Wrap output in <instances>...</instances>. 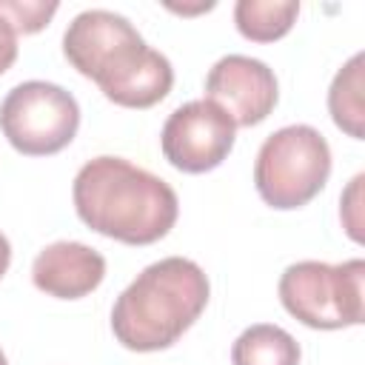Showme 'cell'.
I'll return each instance as SVG.
<instances>
[{
  "mask_svg": "<svg viewBox=\"0 0 365 365\" xmlns=\"http://www.w3.org/2000/svg\"><path fill=\"white\" fill-rule=\"evenodd\" d=\"M331 177V148L314 125H285L265 137L254 163V185L265 205L294 211L308 205Z\"/></svg>",
  "mask_w": 365,
  "mask_h": 365,
  "instance_id": "cell-4",
  "label": "cell"
},
{
  "mask_svg": "<svg viewBox=\"0 0 365 365\" xmlns=\"http://www.w3.org/2000/svg\"><path fill=\"white\" fill-rule=\"evenodd\" d=\"M208 277L185 257H165L145 265L111 308V331L128 351L171 348L205 311Z\"/></svg>",
  "mask_w": 365,
  "mask_h": 365,
  "instance_id": "cell-3",
  "label": "cell"
},
{
  "mask_svg": "<svg viewBox=\"0 0 365 365\" xmlns=\"http://www.w3.org/2000/svg\"><path fill=\"white\" fill-rule=\"evenodd\" d=\"M0 365H9V362H6V354H3V351H0Z\"/></svg>",
  "mask_w": 365,
  "mask_h": 365,
  "instance_id": "cell-15",
  "label": "cell"
},
{
  "mask_svg": "<svg viewBox=\"0 0 365 365\" xmlns=\"http://www.w3.org/2000/svg\"><path fill=\"white\" fill-rule=\"evenodd\" d=\"M80 128L77 100L46 80L14 86L0 103V131L14 151L26 157H48L63 151Z\"/></svg>",
  "mask_w": 365,
  "mask_h": 365,
  "instance_id": "cell-6",
  "label": "cell"
},
{
  "mask_svg": "<svg viewBox=\"0 0 365 365\" xmlns=\"http://www.w3.org/2000/svg\"><path fill=\"white\" fill-rule=\"evenodd\" d=\"M234 365H299L297 339L271 322H257L245 328L231 345Z\"/></svg>",
  "mask_w": 365,
  "mask_h": 365,
  "instance_id": "cell-10",
  "label": "cell"
},
{
  "mask_svg": "<svg viewBox=\"0 0 365 365\" xmlns=\"http://www.w3.org/2000/svg\"><path fill=\"white\" fill-rule=\"evenodd\" d=\"M106 277V259L100 251L83 242H51L31 262L34 285L57 299H80L91 294Z\"/></svg>",
  "mask_w": 365,
  "mask_h": 365,
  "instance_id": "cell-9",
  "label": "cell"
},
{
  "mask_svg": "<svg viewBox=\"0 0 365 365\" xmlns=\"http://www.w3.org/2000/svg\"><path fill=\"white\" fill-rule=\"evenodd\" d=\"M71 197L77 217L91 231L125 245L163 240L180 214L174 188L123 157L88 160L74 177Z\"/></svg>",
  "mask_w": 365,
  "mask_h": 365,
  "instance_id": "cell-2",
  "label": "cell"
},
{
  "mask_svg": "<svg viewBox=\"0 0 365 365\" xmlns=\"http://www.w3.org/2000/svg\"><path fill=\"white\" fill-rule=\"evenodd\" d=\"M362 51L354 54L334 77L328 91V111L348 137L362 140L365 137V103H362Z\"/></svg>",
  "mask_w": 365,
  "mask_h": 365,
  "instance_id": "cell-12",
  "label": "cell"
},
{
  "mask_svg": "<svg viewBox=\"0 0 365 365\" xmlns=\"http://www.w3.org/2000/svg\"><path fill=\"white\" fill-rule=\"evenodd\" d=\"M17 20L11 14V3L0 0V74H6L11 68V63L17 60Z\"/></svg>",
  "mask_w": 365,
  "mask_h": 365,
  "instance_id": "cell-13",
  "label": "cell"
},
{
  "mask_svg": "<svg viewBox=\"0 0 365 365\" xmlns=\"http://www.w3.org/2000/svg\"><path fill=\"white\" fill-rule=\"evenodd\" d=\"M277 97V77L257 57L225 54L211 66L205 77V100L222 108L234 125L251 128L262 123L274 111Z\"/></svg>",
  "mask_w": 365,
  "mask_h": 365,
  "instance_id": "cell-8",
  "label": "cell"
},
{
  "mask_svg": "<svg viewBox=\"0 0 365 365\" xmlns=\"http://www.w3.org/2000/svg\"><path fill=\"white\" fill-rule=\"evenodd\" d=\"M234 131L237 125L231 117L211 100H191L168 114L160 145L177 171L205 174L231 154Z\"/></svg>",
  "mask_w": 365,
  "mask_h": 365,
  "instance_id": "cell-7",
  "label": "cell"
},
{
  "mask_svg": "<svg viewBox=\"0 0 365 365\" xmlns=\"http://www.w3.org/2000/svg\"><path fill=\"white\" fill-rule=\"evenodd\" d=\"M362 279V259H345L339 265L302 259L282 271L279 302L294 319L317 331L359 325L365 317Z\"/></svg>",
  "mask_w": 365,
  "mask_h": 365,
  "instance_id": "cell-5",
  "label": "cell"
},
{
  "mask_svg": "<svg viewBox=\"0 0 365 365\" xmlns=\"http://www.w3.org/2000/svg\"><path fill=\"white\" fill-rule=\"evenodd\" d=\"M63 54L123 108H151L174 86L168 57L151 48L128 17L108 9L80 11L63 34Z\"/></svg>",
  "mask_w": 365,
  "mask_h": 365,
  "instance_id": "cell-1",
  "label": "cell"
},
{
  "mask_svg": "<svg viewBox=\"0 0 365 365\" xmlns=\"http://www.w3.org/2000/svg\"><path fill=\"white\" fill-rule=\"evenodd\" d=\"M9 262H11V245H9L6 234L0 231V277L9 271Z\"/></svg>",
  "mask_w": 365,
  "mask_h": 365,
  "instance_id": "cell-14",
  "label": "cell"
},
{
  "mask_svg": "<svg viewBox=\"0 0 365 365\" xmlns=\"http://www.w3.org/2000/svg\"><path fill=\"white\" fill-rule=\"evenodd\" d=\"M297 0H240L234 6L237 31L254 43H274L291 31L297 23Z\"/></svg>",
  "mask_w": 365,
  "mask_h": 365,
  "instance_id": "cell-11",
  "label": "cell"
}]
</instances>
